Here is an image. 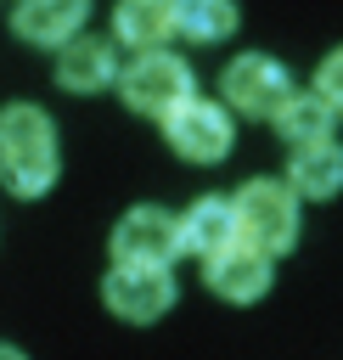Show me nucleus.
Instances as JSON below:
<instances>
[{
	"mask_svg": "<svg viewBox=\"0 0 343 360\" xmlns=\"http://www.w3.org/2000/svg\"><path fill=\"white\" fill-rule=\"evenodd\" d=\"M0 180L17 197H39L56 180V129L28 101H11L0 112Z\"/></svg>",
	"mask_w": 343,
	"mask_h": 360,
	"instance_id": "nucleus-1",
	"label": "nucleus"
},
{
	"mask_svg": "<svg viewBox=\"0 0 343 360\" xmlns=\"http://www.w3.org/2000/svg\"><path fill=\"white\" fill-rule=\"evenodd\" d=\"M84 11H90V0H17V11H11V28L28 39V45H67L73 39V28L84 22Z\"/></svg>",
	"mask_w": 343,
	"mask_h": 360,
	"instance_id": "nucleus-10",
	"label": "nucleus"
},
{
	"mask_svg": "<svg viewBox=\"0 0 343 360\" xmlns=\"http://www.w3.org/2000/svg\"><path fill=\"white\" fill-rule=\"evenodd\" d=\"M118 90L135 112H152V118H169L180 101H191V68L169 51H141L124 73H118Z\"/></svg>",
	"mask_w": 343,
	"mask_h": 360,
	"instance_id": "nucleus-3",
	"label": "nucleus"
},
{
	"mask_svg": "<svg viewBox=\"0 0 343 360\" xmlns=\"http://www.w3.org/2000/svg\"><path fill=\"white\" fill-rule=\"evenodd\" d=\"M112 51H107V39H90V34H73L62 51H56V84L62 90H79V96H90V90H107L112 84Z\"/></svg>",
	"mask_w": 343,
	"mask_h": 360,
	"instance_id": "nucleus-11",
	"label": "nucleus"
},
{
	"mask_svg": "<svg viewBox=\"0 0 343 360\" xmlns=\"http://www.w3.org/2000/svg\"><path fill=\"white\" fill-rule=\"evenodd\" d=\"M101 298H107V309L124 315V321H157V315L174 304V281H169L163 264H118V259H112V270H107V281H101Z\"/></svg>",
	"mask_w": 343,
	"mask_h": 360,
	"instance_id": "nucleus-6",
	"label": "nucleus"
},
{
	"mask_svg": "<svg viewBox=\"0 0 343 360\" xmlns=\"http://www.w3.org/2000/svg\"><path fill=\"white\" fill-rule=\"evenodd\" d=\"M315 96H321L332 112H343V51H332V56L321 62V73H315Z\"/></svg>",
	"mask_w": 343,
	"mask_h": 360,
	"instance_id": "nucleus-16",
	"label": "nucleus"
},
{
	"mask_svg": "<svg viewBox=\"0 0 343 360\" xmlns=\"http://www.w3.org/2000/svg\"><path fill=\"white\" fill-rule=\"evenodd\" d=\"M174 28L186 39H225L236 28V0H174Z\"/></svg>",
	"mask_w": 343,
	"mask_h": 360,
	"instance_id": "nucleus-15",
	"label": "nucleus"
},
{
	"mask_svg": "<svg viewBox=\"0 0 343 360\" xmlns=\"http://www.w3.org/2000/svg\"><path fill=\"white\" fill-rule=\"evenodd\" d=\"M219 90H225V101H231L236 112H247V118H276V112L298 96L292 79H287V68H281L276 56H264V51L236 56V62L225 68Z\"/></svg>",
	"mask_w": 343,
	"mask_h": 360,
	"instance_id": "nucleus-4",
	"label": "nucleus"
},
{
	"mask_svg": "<svg viewBox=\"0 0 343 360\" xmlns=\"http://www.w3.org/2000/svg\"><path fill=\"white\" fill-rule=\"evenodd\" d=\"M180 236H186V248L202 253V264H208V259H219L225 248L242 242V231H236V208H231L225 197H197V202L180 214Z\"/></svg>",
	"mask_w": 343,
	"mask_h": 360,
	"instance_id": "nucleus-9",
	"label": "nucleus"
},
{
	"mask_svg": "<svg viewBox=\"0 0 343 360\" xmlns=\"http://www.w3.org/2000/svg\"><path fill=\"white\" fill-rule=\"evenodd\" d=\"M112 28H118L124 45H135V51H157V45L169 39V28H174V0H118Z\"/></svg>",
	"mask_w": 343,
	"mask_h": 360,
	"instance_id": "nucleus-12",
	"label": "nucleus"
},
{
	"mask_svg": "<svg viewBox=\"0 0 343 360\" xmlns=\"http://www.w3.org/2000/svg\"><path fill=\"white\" fill-rule=\"evenodd\" d=\"M276 129L292 141V152L298 146H321V141H332V107L309 90V96H292L281 112H276Z\"/></svg>",
	"mask_w": 343,
	"mask_h": 360,
	"instance_id": "nucleus-14",
	"label": "nucleus"
},
{
	"mask_svg": "<svg viewBox=\"0 0 343 360\" xmlns=\"http://www.w3.org/2000/svg\"><path fill=\"white\" fill-rule=\"evenodd\" d=\"M0 360H22V354H17V349H11V343H0Z\"/></svg>",
	"mask_w": 343,
	"mask_h": 360,
	"instance_id": "nucleus-17",
	"label": "nucleus"
},
{
	"mask_svg": "<svg viewBox=\"0 0 343 360\" xmlns=\"http://www.w3.org/2000/svg\"><path fill=\"white\" fill-rule=\"evenodd\" d=\"M202 276H208V287H214L219 298H231V304H253V298L270 287V253L236 242V248H225L219 259H208Z\"/></svg>",
	"mask_w": 343,
	"mask_h": 360,
	"instance_id": "nucleus-8",
	"label": "nucleus"
},
{
	"mask_svg": "<svg viewBox=\"0 0 343 360\" xmlns=\"http://www.w3.org/2000/svg\"><path fill=\"white\" fill-rule=\"evenodd\" d=\"M163 135H169V146H174L180 158H191V163H214V158L231 152V118H225V107H214V101H202V96L180 101V107L163 118Z\"/></svg>",
	"mask_w": 343,
	"mask_h": 360,
	"instance_id": "nucleus-7",
	"label": "nucleus"
},
{
	"mask_svg": "<svg viewBox=\"0 0 343 360\" xmlns=\"http://www.w3.org/2000/svg\"><path fill=\"white\" fill-rule=\"evenodd\" d=\"M174 253H186L180 219L163 214V208H152V202L129 208V214L118 219V231H112V259H118V264H163V270H169Z\"/></svg>",
	"mask_w": 343,
	"mask_h": 360,
	"instance_id": "nucleus-5",
	"label": "nucleus"
},
{
	"mask_svg": "<svg viewBox=\"0 0 343 360\" xmlns=\"http://www.w3.org/2000/svg\"><path fill=\"white\" fill-rule=\"evenodd\" d=\"M231 208H236V231L247 248L276 259L298 242V191L287 180H247L231 197Z\"/></svg>",
	"mask_w": 343,
	"mask_h": 360,
	"instance_id": "nucleus-2",
	"label": "nucleus"
},
{
	"mask_svg": "<svg viewBox=\"0 0 343 360\" xmlns=\"http://www.w3.org/2000/svg\"><path fill=\"white\" fill-rule=\"evenodd\" d=\"M287 180L304 191V197H332L343 186V146L337 141H321V146H298L292 152V169Z\"/></svg>",
	"mask_w": 343,
	"mask_h": 360,
	"instance_id": "nucleus-13",
	"label": "nucleus"
}]
</instances>
